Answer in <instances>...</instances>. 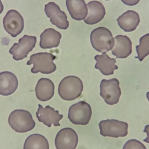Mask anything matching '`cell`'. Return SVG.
I'll list each match as a JSON object with an SVG mask.
<instances>
[{
  "label": "cell",
  "instance_id": "1",
  "mask_svg": "<svg viewBox=\"0 0 149 149\" xmlns=\"http://www.w3.org/2000/svg\"><path fill=\"white\" fill-rule=\"evenodd\" d=\"M83 89V83L81 79L77 76L70 75L61 81L58 86V92L63 100L72 101L79 98Z\"/></svg>",
  "mask_w": 149,
  "mask_h": 149
},
{
  "label": "cell",
  "instance_id": "2",
  "mask_svg": "<svg viewBox=\"0 0 149 149\" xmlns=\"http://www.w3.org/2000/svg\"><path fill=\"white\" fill-rule=\"evenodd\" d=\"M8 122L11 128L19 133L31 131L36 125L31 113L24 109H16L11 112Z\"/></svg>",
  "mask_w": 149,
  "mask_h": 149
},
{
  "label": "cell",
  "instance_id": "3",
  "mask_svg": "<svg viewBox=\"0 0 149 149\" xmlns=\"http://www.w3.org/2000/svg\"><path fill=\"white\" fill-rule=\"evenodd\" d=\"M56 58V56L51 53L40 52L31 55L27 65H34L31 70L32 73L50 74L56 70V66L54 63Z\"/></svg>",
  "mask_w": 149,
  "mask_h": 149
},
{
  "label": "cell",
  "instance_id": "4",
  "mask_svg": "<svg viewBox=\"0 0 149 149\" xmlns=\"http://www.w3.org/2000/svg\"><path fill=\"white\" fill-rule=\"evenodd\" d=\"M93 48L99 52L106 53L111 50L114 45V39L111 31L105 27L94 29L90 35Z\"/></svg>",
  "mask_w": 149,
  "mask_h": 149
},
{
  "label": "cell",
  "instance_id": "5",
  "mask_svg": "<svg viewBox=\"0 0 149 149\" xmlns=\"http://www.w3.org/2000/svg\"><path fill=\"white\" fill-rule=\"evenodd\" d=\"M92 115L91 106L82 101L70 107L68 118L71 122L75 125H86L89 123Z\"/></svg>",
  "mask_w": 149,
  "mask_h": 149
},
{
  "label": "cell",
  "instance_id": "6",
  "mask_svg": "<svg viewBox=\"0 0 149 149\" xmlns=\"http://www.w3.org/2000/svg\"><path fill=\"white\" fill-rule=\"evenodd\" d=\"M100 134L104 137L119 138L128 134V124L127 123L116 120H107L99 124Z\"/></svg>",
  "mask_w": 149,
  "mask_h": 149
},
{
  "label": "cell",
  "instance_id": "7",
  "mask_svg": "<svg viewBox=\"0 0 149 149\" xmlns=\"http://www.w3.org/2000/svg\"><path fill=\"white\" fill-rule=\"evenodd\" d=\"M100 88V95L107 104L113 105L119 102L121 91L120 82L117 79L114 78L109 80H102Z\"/></svg>",
  "mask_w": 149,
  "mask_h": 149
},
{
  "label": "cell",
  "instance_id": "8",
  "mask_svg": "<svg viewBox=\"0 0 149 149\" xmlns=\"http://www.w3.org/2000/svg\"><path fill=\"white\" fill-rule=\"evenodd\" d=\"M36 42V37L25 35L19 39L18 43H15L13 45L10 49V53L13 55L14 60H22L33 50Z\"/></svg>",
  "mask_w": 149,
  "mask_h": 149
},
{
  "label": "cell",
  "instance_id": "9",
  "mask_svg": "<svg viewBox=\"0 0 149 149\" xmlns=\"http://www.w3.org/2000/svg\"><path fill=\"white\" fill-rule=\"evenodd\" d=\"M4 29L13 37L20 35L24 28V21L21 14L15 10L7 12L3 19Z\"/></svg>",
  "mask_w": 149,
  "mask_h": 149
},
{
  "label": "cell",
  "instance_id": "10",
  "mask_svg": "<svg viewBox=\"0 0 149 149\" xmlns=\"http://www.w3.org/2000/svg\"><path fill=\"white\" fill-rule=\"evenodd\" d=\"M45 11L53 25L61 29L66 30L69 28V22L66 14L56 3L53 2L48 3L45 4Z\"/></svg>",
  "mask_w": 149,
  "mask_h": 149
},
{
  "label": "cell",
  "instance_id": "11",
  "mask_svg": "<svg viewBox=\"0 0 149 149\" xmlns=\"http://www.w3.org/2000/svg\"><path fill=\"white\" fill-rule=\"evenodd\" d=\"M79 137L74 130L67 127L62 129L58 133L55 139L57 149H75Z\"/></svg>",
  "mask_w": 149,
  "mask_h": 149
},
{
  "label": "cell",
  "instance_id": "12",
  "mask_svg": "<svg viewBox=\"0 0 149 149\" xmlns=\"http://www.w3.org/2000/svg\"><path fill=\"white\" fill-rule=\"evenodd\" d=\"M36 115L38 121L48 127H51L52 124L55 127L60 126L59 121L63 117V115L59 114L58 111L55 110L50 106H47L44 108L40 104L38 105V109Z\"/></svg>",
  "mask_w": 149,
  "mask_h": 149
},
{
  "label": "cell",
  "instance_id": "13",
  "mask_svg": "<svg viewBox=\"0 0 149 149\" xmlns=\"http://www.w3.org/2000/svg\"><path fill=\"white\" fill-rule=\"evenodd\" d=\"M114 45L112 50L113 55L117 58H125L130 56L132 52V42L126 36L119 35L114 38Z\"/></svg>",
  "mask_w": 149,
  "mask_h": 149
},
{
  "label": "cell",
  "instance_id": "14",
  "mask_svg": "<svg viewBox=\"0 0 149 149\" xmlns=\"http://www.w3.org/2000/svg\"><path fill=\"white\" fill-rule=\"evenodd\" d=\"M88 8V16L84 22L88 25H93L100 22L106 14L104 5L97 1H91L87 4Z\"/></svg>",
  "mask_w": 149,
  "mask_h": 149
},
{
  "label": "cell",
  "instance_id": "15",
  "mask_svg": "<svg viewBox=\"0 0 149 149\" xmlns=\"http://www.w3.org/2000/svg\"><path fill=\"white\" fill-rule=\"evenodd\" d=\"M16 76L10 72L0 73V95L8 96L14 93L18 87Z\"/></svg>",
  "mask_w": 149,
  "mask_h": 149
},
{
  "label": "cell",
  "instance_id": "16",
  "mask_svg": "<svg viewBox=\"0 0 149 149\" xmlns=\"http://www.w3.org/2000/svg\"><path fill=\"white\" fill-rule=\"evenodd\" d=\"M120 28L126 32H131L136 29L140 24V16L134 10H129L123 14L117 19Z\"/></svg>",
  "mask_w": 149,
  "mask_h": 149
},
{
  "label": "cell",
  "instance_id": "17",
  "mask_svg": "<svg viewBox=\"0 0 149 149\" xmlns=\"http://www.w3.org/2000/svg\"><path fill=\"white\" fill-rule=\"evenodd\" d=\"M37 98L42 102L50 100L55 93V85L52 81L47 78L38 80L35 89Z\"/></svg>",
  "mask_w": 149,
  "mask_h": 149
},
{
  "label": "cell",
  "instance_id": "18",
  "mask_svg": "<svg viewBox=\"0 0 149 149\" xmlns=\"http://www.w3.org/2000/svg\"><path fill=\"white\" fill-rule=\"evenodd\" d=\"M66 5L72 19L78 21L86 19L88 9L84 0H66Z\"/></svg>",
  "mask_w": 149,
  "mask_h": 149
},
{
  "label": "cell",
  "instance_id": "19",
  "mask_svg": "<svg viewBox=\"0 0 149 149\" xmlns=\"http://www.w3.org/2000/svg\"><path fill=\"white\" fill-rule=\"evenodd\" d=\"M94 58L97 62L95 68L99 70L103 75L113 74L114 71L118 69V66L115 64V58H111L106 53H103L102 55H96Z\"/></svg>",
  "mask_w": 149,
  "mask_h": 149
},
{
  "label": "cell",
  "instance_id": "20",
  "mask_svg": "<svg viewBox=\"0 0 149 149\" xmlns=\"http://www.w3.org/2000/svg\"><path fill=\"white\" fill-rule=\"evenodd\" d=\"M62 38L60 32L52 28L46 29L40 36V46L43 49L58 47Z\"/></svg>",
  "mask_w": 149,
  "mask_h": 149
},
{
  "label": "cell",
  "instance_id": "21",
  "mask_svg": "<svg viewBox=\"0 0 149 149\" xmlns=\"http://www.w3.org/2000/svg\"><path fill=\"white\" fill-rule=\"evenodd\" d=\"M23 149H49V142L42 135H31L25 140Z\"/></svg>",
  "mask_w": 149,
  "mask_h": 149
},
{
  "label": "cell",
  "instance_id": "22",
  "mask_svg": "<svg viewBox=\"0 0 149 149\" xmlns=\"http://www.w3.org/2000/svg\"><path fill=\"white\" fill-rule=\"evenodd\" d=\"M136 49L138 56L135 58L141 62L149 55V34L140 38V44L136 46Z\"/></svg>",
  "mask_w": 149,
  "mask_h": 149
},
{
  "label": "cell",
  "instance_id": "23",
  "mask_svg": "<svg viewBox=\"0 0 149 149\" xmlns=\"http://www.w3.org/2000/svg\"><path fill=\"white\" fill-rule=\"evenodd\" d=\"M123 149H147L145 145L140 141L131 139L127 141Z\"/></svg>",
  "mask_w": 149,
  "mask_h": 149
},
{
  "label": "cell",
  "instance_id": "24",
  "mask_svg": "<svg viewBox=\"0 0 149 149\" xmlns=\"http://www.w3.org/2000/svg\"><path fill=\"white\" fill-rule=\"evenodd\" d=\"M141 0H121L122 1L128 6H134L139 3Z\"/></svg>",
  "mask_w": 149,
  "mask_h": 149
},
{
  "label": "cell",
  "instance_id": "25",
  "mask_svg": "<svg viewBox=\"0 0 149 149\" xmlns=\"http://www.w3.org/2000/svg\"><path fill=\"white\" fill-rule=\"evenodd\" d=\"M144 132L147 134V137L144 139V141L147 143H149V125L145 126Z\"/></svg>",
  "mask_w": 149,
  "mask_h": 149
},
{
  "label": "cell",
  "instance_id": "26",
  "mask_svg": "<svg viewBox=\"0 0 149 149\" xmlns=\"http://www.w3.org/2000/svg\"><path fill=\"white\" fill-rule=\"evenodd\" d=\"M3 10V6L1 1L0 0V14H1Z\"/></svg>",
  "mask_w": 149,
  "mask_h": 149
},
{
  "label": "cell",
  "instance_id": "27",
  "mask_svg": "<svg viewBox=\"0 0 149 149\" xmlns=\"http://www.w3.org/2000/svg\"><path fill=\"white\" fill-rule=\"evenodd\" d=\"M147 97L149 101V92H148V93H147Z\"/></svg>",
  "mask_w": 149,
  "mask_h": 149
},
{
  "label": "cell",
  "instance_id": "28",
  "mask_svg": "<svg viewBox=\"0 0 149 149\" xmlns=\"http://www.w3.org/2000/svg\"><path fill=\"white\" fill-rule=\"evenodd\" d=\"M106 1H110V0H106Z\"/></svg>",
  "mask_w": 149,
  "mask_h": 149
}]
</instances>
